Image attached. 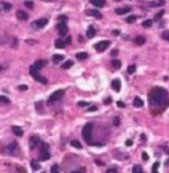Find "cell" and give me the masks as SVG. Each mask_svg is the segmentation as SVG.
Listing matches in <instances>:
<instances>
[{"label": "cell", "mask_w": 169, "mask_h": 173, "mask_svg": "<svg viewBox=\"0 0 169 173\" xmlns=\"http://www.w3.org/2000/svg\"><path fill=\"white\" fill-rule=\"evenodd\" d=\"M167 95H168V93L164 89L160 87L154 88L149 95V102L152 105L160 106L165 102Z\"/></svg>", "instance_id": "cell-1"}, {"label": "cell", "mask_w": 169, "mask_h": 173, "mask_svg": "<svg viewBox=\"0 0 169 173\" xmlns=\"http://www.w3.org/2000/svg\"><path fill=\"white\" fill-rule=\"evenodd\" d=\"M92 129H93V125L90 123H86L83 128V129H82V137L86 142H89L90 140L92 135Z\"/></svg>", "instance_id": "cell-2"}, {"label": "cell", "mask_w": 169, "mask_h": 173, "mask_svg": "<svg viewBox=\"0 0 169 173\" xmlns=\"http://www.w3.org/2000/svg\"><path fill=\"white\" fill-rule=\"evenodd\" d=\"M30 74L33 76L35 80H36L37 81H39L40 83H42V84H46L47 83L46 78H45L44 76L40 75V74L38 73V70L34 67L33 65L30 66Z\"/></svg>", "instance_id": "cell-3"}, {"label": "cell", "mask_w": 169, "mask_h": 173, "mask_svg": "<svg viewBox=\"0 0 169 173\" xmlns=\"http://www.w3.org/2000/svg\"><path fill=\"white\" fill-rule=\"evenodd\" d=\"M109 45H110V42H109V41H102L95 44V45H94V48L98 51H100L101 52V51H105L109 46Z\"/></svg>", "instance_id": "cell-4"}, {"label": "cell", "mask_w": 169, "mask_h": 173, "mask_svg": "<svg viewBox=\"0 0 169 173\" xmlns=\"http://www.w3.org/2000/svg\"><path fill=\"white\" fill-rule=\"evenodd\" d=\"M64 93H65L64 90H58L55 91V92L52 93L51 95V96H50L49 100L51 101V102L56 101V100H58L62 97V96H63Z\"/></svg>", "instance_id": "cell-5"}, {"label": "cell", "mask_w": 169, "mask_h": 173, "mask_svg": "<svg viewBox=\"0 0 169 173\" xmlns=\"http://www.w3.org/2000/svg\"><path fill=\"white\" fill-rule=\"evenodd\" d=\"M111 87L114 91L119 92L121 89V81L119 80V79H114L111 82Z\"/></svg>", "instance_id": "cell-6"}, {"label": "cell", "mask_w": 169, "mask_h": 173, "mask_svg": "<svg viewBox=\"0 0 169 173\" xmlns=\"http://www.w3.org/2000/svg\"><path fill=\"white\" fill-rule=\"evenodd\" d=\"M16 15H17V18L20 19V20H23V21H26L28 19V13H26L25 11H22V10H17V13H16Z\"/></svg>", "instance_id": "cell-7"}, {"label": "cell", "mask_w": 169, "mask_h": 173, "mask_svg": "<svg viewBox=\"0 0 169 173\" xmlns=\"http://www.w3.org/2000/svg\"><path fill=\"white\" fill-rule=\"evenodd\" d=\"M58 30L61 36H65L68 32V28H67L66 24L65 23H61L58 25Z\"/></svg>", "instance_id": "cell-8"}, {"label": "cell", "mask_w": 169, "mask_h": 173, "mask_svg": "<svg viewBox=\"0 0 169 173\" xmlns=\"http://www.w3.org/2000/svg\"><path fill=\"white\" fill-rule=\"evenodd\" d=\"M47 23H48V20L46 18H41V19H39V20H37L36 22H34V23L36 25L37 28H44L45 26L46 25Z\"/></svg>", "instance_id": "cell-9"}, {"label": "cell", "mask_w": 169, "mask_h": 173, "mask_svg": "<svg viewBox=\"0 0 169 173\" xmlns=\"http://www.w3.org/2000/svg\"><path fill=\"white\" fill-rule=\"evenodd\" d=\"M47 64V61L45 60H37L36 62L34 63V67L37 69V70H40L42 69Z\"/></svg>", "instance_id": "cell-10"}, {"label": "cell", "mask_w": 169, "mask_h": 173, "mask_svg": "<svg viewBox=\"0 0 169 173\" xmlns=\"http://www.w3.org/2000/svg\"><path fill=\"white\" fill-rule=\"evenodd\" d=\"M40 142V138L37 136H33L30 138V146H31V148L33 149L34 147H36L37 145L39 144Z\"/></svg>", "instance_id": "cell-11"}, {"label": "cell", "mask_w": 169, "mask_h": 173, "mask_svg": "<svg viewBox=\"0 0 169 173\" xmlns=\"http://www.w3.org/2000/svg\"><path fill=\"white\" fill-rule=\"evenodd\" d=\"M86 13H87V15L94 17V18H102L101 13H99V12L98 10H94V9H90V10H87V11H86Z\"/></svg>", "instance_id": "cell-12"}, {"label": "cell", "mask_w": 169, "mask_h": 173, "mask_svg": "<svg viewBox=\"0 0 169 173\" xmlns=\"http://www.w3.org/2000/svg\"><path fill=\"white\" fill-rule=\"evenodd\" d=\"M131 11V8L129 7H124V8H119L115 9V13L118 15H123V14H126L129 13Z\"/></svg>", "instance_id": "cell-13"}, {"label": "cell", "mask_w": 169, "mask_h": 173, "mask_svg": "<svg viewBox=\"0 0 169 173\" xmlns=\"http://www.w3.org/2000/svg\"><path fill=\"white\" fill-rule=\"evenodd\" d=\"M145 41H146V39H145V37H143V36H138L134 38V43L138 46L143 45V44L145 43Z\"/></svg>", "instance_id": "cell-14"}, {"label": "cell", "mask_w": 169, "mask_h": 173, "mask_svg": "<svg viewBox=\"0 0 169 173\" xmlns=\"http://www.w3.org/2000/svg\"><path fill=\"white\" fill-rule=\"evenodd\" d=\"M12 132L14 133V134L17 136V137H21V136H22V134H23V131H22V129L20 127H18V126H13V127L12 128Z\"/></svg>", "instance_id": "cell-15"}, {"label": "cell", "mask_w": 169, "mask_h": 173, "mask_svg": "<svg viewBox=\"0 0 169 173\" xmlns=\"http://www.w3.org/2000/svg\"><path fill=\"white\" fill-rule=\"evenodd\" d=\"M17 144L16 142H11L10 144L7 145V151H8L10 153L14 152L15 151L17 150Z\"/></svg>", "instance_id": "cell-16"}, {"label": "cell", "mask_w": 169, "mask_h": 173, "mask_svg": "<svg viewBox=\"0 0 169 173\" xmlns=\"http://www.w3.org/2000/svg\"><path fill=\"white\" fill-rule=\"evenodd\" d=\"M50 157H51V154L48 152V151H45V152H42L39 159L41 161H47L50 159Z\"/></svg>", "instance_id": "cell-17"}, {"label": "cell", "mask_w": 169, "mask_h": 173, "mask_svg": "<svg viewBox=\"0 0 169 173\" xmlns=\"http://www.w3.org/2000/svg\"><path fill=\"white\" fill-rule=\"evenodd\" d=\"M94 35H95V30L92 26H89V28H88V30L86 32V36L88 38H92L94 37Z\"/></svg>", "instance_id": "cell-18"}, {"label": "cell", "mask_w": 169, "mask_h": 173, "mask_svg": "<svg viewBox=\"0 0 169 173\" xmlns=\"http://www.w3.org/2000/svg\"><path fill=\"white\" fill-rule=\"evenodd\" d=\"M133 105L136 108H141L143 106V101L139 97H136L133 100Z\"/></svg>", "instance_id": "cell-19"}, {"label": "cell", "mask_w": 169, "mask_h": 173, "mask_svg": "<svg viewBox=\"0 0 169 173\" xmlns=\"http://www.w3.org/2000/svg\"><path fill=\"white\" fill-rule=\"evenodd\" d=\"M89 1L93 5L99 8H102L104 4V0H89Z\"/></svg>", "instance_id": "cell-20"}, {"label": "cell", "mask_w": 169, "mask_h": 173, "mask_svg": "<svg viewBox=\"0 0 169 173\" xmlns=\"http://www.w3.org/2000/svg\"><path fill=\"white\" fill-rule=\"evenodd\" d=\"M165 4V1L164 0H155V1L152 2L150 3V5L153 8H156V7H160V6H163Z\"/></svg>", "instance_id": "cell-21"}, {"label": "cell", "mask_w": 169, "mask_h": 173, "mask_svg": "<svg viewBox=\"0 0 169 173\" xmlns=\"http://www.w3.org/2000/svg\"><path fill=\"white\" fill-rule=\"evenodd\" d=\"M64 59V56L62 55H60V54H56V55H54L53 56H52V61H53L54 63H59L61 62V61Z\"/></svg>", "instance_id": "cell-22"}, {"label": "cell", "mask_w": 169, "mask_h": 173, "mask_svg": "<svg viewBox=\"0 0 169 173\" xmlns=\"http://www.w3.org/2000/svg\"><path fill=\"white\" fill-rule=\"evenodd\" d=\"M73 64L74 62L72 61L71 60H67L66 62L62 64V66H61V67L62 69H65V70H67V69H70L71 67L72 66H73Z\"/></svg>", "instance_id": "cell-23"}, {"label": "cell", "mask_w": 169, "mask_h": 173, "mask_svg": "<svg viewBox=\"0 0 169 173\" xmlns=\"http://www.w3.org/2000/svg\"><path fill=\"white\" fill-rule=\"evenodd\" d=\"M30 165H31V167L33 169L34 171L39 170L41 168V166L38 163V162H37L36 160H32L31 162H30Z\"/></svg>", "instance_id": "cell-24"}, {"label": "cell", "mask_w": 169, "mask_h": 173, "mask_svg": "<svg viewBox=\"0 0 169 173\" xmlns=\"http://www.w3.org/2000/svg\"><path fill=\"white\" fill-rule=\"evenodd\" d=\"M76 57L78 59V60L82 61L88 57V54H87V52H79L76 55Z\"/></svg>", "instance_id": "cell-25"}, {"label": "cell", "mask_w": 169, "mask_h": 173, "mask_svg": "<svg viewBox=\"0 0 169 173\" xmlns=\"http://www.w3.org/2000/svg\"><path fill=\"white\" fill-rule=\"evenodd\" d=\"M111 64H112V66L114 68V69H120L121 67V61L119 60H116V59H114V60H113L111 61Z\"/></svg>", "instance_id": "cell-26"}, {"label": "cell", "mask_w": 169, "mask_h": 173, "mask_svg": "<svg viewBox=\"0 0 169 173\" xmlns=\"http://www.w3.org/2000/svg\"><path fill=\"white\" fill-rule=\"evenodd\" d=\"M55 46H56V48L57 49H63L65 48V43L61 40L57 39V40H56V41H55Z\"/></svg>", "instance_id": "cell-27"}, {"label": "cell", "mask_w": 169, "mask_h": 173, "mask_svg": "<svg viewBox=\"0 0 169 173\" xmlns=\"http://www.w3.org/2000/svg\"><path fill=\"white\" fill-rule=\"evenodd\" d=\"M71 145L73 146L74 147L78 148V149H81V148H82L81 143L79 141H77V140H72L71 142Z\"/></svg>", "instance_id": "cell-28"}, {"label": "cell", "mask_w": 169, "mask_h": 173, "mask_svg": "<svg viewBox=\"0 0 169 173\" xmlns=\"http://www.w3.org/2000/svg\"><path fill=\"white\" fill-rule=\"evenodd\" d=\"M152 24H153V22H152V20H150V19H147V20L143 21V23H142V26L143 27V28H150V27L152 26Z\"/></svg>", "instance_id": "cell-29"}, {"label": "cell", "mask_w": 169, "mask_h": 173, "mask_svg": "<svg viewBox=\"0 0 169 173\" xmlns=\"http://www.w3.org/2000/svg\"><path fill=\"white\" fill-rule=\"evenodd\" d=\"M51 173H60V167L57 164H54L51 167Z\"/></svg>", "instance_id": "cell-30"}, {"label": "cell", "mask_w": 169, "mask_h": 173, "mask_svg": "<svg viewBox=\"0 0 169 173\" xmlns=\"http://www.w3.org/2000/svg\"><path fill=\"white\" fill-rule=\"evenodd\" d=\"M40 149L42 152H45V151H48L49 149V145L46 142H42L41 146H40Z\"/></svg>", "instance_id": "cell-31"}, {"label": "cell", "mask_w": 169, "mask_h": 173, "mask_svg": "<svg viewBox=\"0 0 169 173\" xmlns=\"http://www.w3.org/2000/svg\"><path fill=\"white\" fill-rule=\"evenodd\" d=\"M136 20H137V18H136V16H134V15H131L126 18V22L128 23H133Z\"/></svg>", "instance_id": "cell-32"}, {"label": "cell", "mask_w": 169, "mask_h": 173, "mask_svg": "<svg viewBox=\"0 0 169 173\" xmlns=\"http://www.w3.org/2000/svg\"><path fill=\"white\" fill-rule=\"evenodd\" d=\"M0 103H2V104H9V103H10V100H9L8 98L6 97V96L0 95Z\"/></svg>", "instance_id": "cell-33"}, {"label": "cell", "mask_w": 169, "mask_h": 173, "mask_svg": "<svg viewBox=\"0 0 169 173\" xmlns=\"http://www.w3.org/2000/svg\"><path fill=\"white\" fill-rule=\"evenodd\" d=\"M133 173H142V167L141 166L136 165L133 168Z\"/></svg>", "instance_id": "cell-34"}, {"label": "cell", "mask_w": 169, "mask_h": 173, "mask_svg": "<svg viewBox=\"0 0 169 173\" xmlns=\"http://www.w3.org/2000/svg\"><path fill=\"white\" fill-rule=\"evenodd\" d=\"M127 71H128V74H133L136 71V66L134 65L129 66L128 67V69H127Z\"/></svg>", "instance_id": "cell-35"}, {"label": "cell", "mask_w": 169, "mask_h": 173, "mask_svg": "<svg viewBox=\"0 0 169 173\" xmlns=\"http://www.w3.org/2000/svg\"><path fill=\"white\" fill-rule=\"evenodd\" d=\"M163 13H164V10H162V11L159 12V13H158L155 16H154V20H155V21H158L159 19H160L162 17H163Z\"/></svg>", "instance_id": "cell-36"}, {"label": "cell", "mask_w": 169, "mask_h": 173, "mask_svg": "<svg viewBox=\"0 0 169 173\" xmlns=\"http://www.w3.org/2000/svg\"><path fill=\"white\" fill-rule=\"evenodd\" d=\"M159 167V162H155L153 166V168H152V173H158V169Z\"/></svg>", "instance_id": "cell-37"}, {"label": "cell", "mask_w": 169, "mask_h": 173, "mask_svg": "<svg viewBox=\"0 0 169 173\" xmlns=\"http://www.w3.org/2000/svg\"><path fill=\"white\" fill-rule=\"evenodd\" d=\"M33 2L32 1H30V0H27V1L24 2V5L27 7V8H32L33 7Z\"/></svg>", "instance_id": "cell-38"}, {"label": "cell", "mask_w": 169, "mask_h": 173, "mask_svg": "<svg viewBox=\"0 0 169 173\" xmlns=\"http://www.w3.org/2000/svg\"><path fill=\"white\" fill-rule=\"evenodd\" d=\"M162 37H163L164 40L166 41H169V31H165L163 32V34H162Z\"/></svg>", "instance_id": "cell-39"}, {"label": "cell", "mask_w": 169, "mask_h": 173, "mask_svg": "<svg viewBox=\"0 0 169 173\" xmlns=\"http://www.w3.org/2000/svg\"><path fill=\"white\" fill-rule=\"evenodd\" d=\"M2 8H3L4 10L8 11V10H10V9H11L12 5L10 3H2Z\"/></svg>", "instance_id": "cell-40"}, {"label": "cell", "mask_w": 169, "mask_h": 173, "mask_svg": "<svg viewBox=\"0 0 169 173\" xmlns=\"http://www.w3.org/2000/svg\"><path fill=\"white\" fill-rule=\"evenodd\" d=\"M113 123L114 124L115 126H119V123H120V120H119V117H114V120H113Z\"/></svg>", "instance_id": "cell-41"}, {"label": "cell", "mask_w": 169, "mask_h": 173, "mask_svg": "<svg viewBox=\"0 0 169 173\" xmlns=\"http://www.w3.org/2000/svg\"><path fill=\"white\" fill-rule=\"evenodd\" d=\"M142 158H143L144 161H148V158H149L148 153H147L146 152H143V153H142Z\"/></svg>", "instance_id": "cell-42"}, {"label": "cell", "mask_w": 169, "mask_h": 173, "mask_svg": "<svg viewBox=\"0 0 169 173\" xmlns=\"http://www.w3.org/2000/svg\"><path fill=\"white\" fill-rule=\"evenodd\" d=\"M88 104H89L87 102H84V101H80V102L77 103V105L80 106V107H84V106H86Z\"/></svg>", "instance_id": "cell-43"}, {"label": "cell", "mask_w": 169, "mask_h": 173, "mask_svg": "<svg viewBox=\"0 0 169 173\" xmlns=\"http://www.w3.org/2000/svg\"><path fill=\"white\" fill-rule=\"evenodd\" d=\"M27 85H20L19 87H18V89L20 90H22V91H24V90H27Z\"/></svg>", "instance_id": "cell-44"}, {"label": "cell", "mask_w": 169, "mask_h": 173, "mask_svg": "<svg viewBox=\"0 0 169 173\" xmlns=\"http://www.w3.org/2000/svg\"><path fill=\"white\" fill-rule=\"evenodd\" d=\"M117 170L115 168H110V169H108L106 171V173H117Z\"/></svg>", "instance_id": "cell-45"}, {"label": "cell", "mask_w": 169, "mask_h": 173, "mask_svg": "<svg viewBox=\"0 0 169 173\" xmlns=\"http://www.w3.org/2000/svg\"><path fill=\"white\" fill-rule=\"evenodd\" d=\"M111 102H112V99H111L110 97L107 98L106 100H104V104H111Z\"/></svg>", "instance_id": "cell-46"}, {"label": "cell", "mask_w": 169, "mask_h": 173, "mask_svg": "<svg viewBox=\"0 0 169 173\" xmlns=\"http://www.w3.org/2000/svg\"><path fill=\"white\" fill-rule=\"evenodd\" d=\"M116 104H117V106L119 107V108H124V107H125V104H124L122 101H118Z\"/></svg>", "instance_id": "cell-47"}, {"label": "cell", "mask_w": 169, "mask_h": 173, "mask_svg": "<svg viewBox=\"0 0 169 173\" xmlns=\"http://www.w3.org/2000/svg\"><path fill=\"white\" fill-rule=\"evenodd\" d=\"M119 54V51L116 50V49H114V50L111 51V56H116Z\"/></svg>", "instance_id": "cell-48"}, {"label": "cell", "mask_w": 169, "mask_h": 173, "mask_svg": "<svg viewBox=\"0 0 169 173\" xmlns=\"http://www.w3.org/2000/svg\"><path fill=\"white\" fill-rule=\"evenodd\" d=\"M125 145H126V146H128V147H129V146H131V145H133V141H132L131 139H128V140H126V142H125Z\"/></svg>", "instance_id": "cell-49"}, {"label": "cell", "mask_w": 169, "mask_h": 173, "mask_svg": "<svg viewBox=\"0 0 169 173\" xmlns=\"http://www.w3.org/2000/svg\"><path fill=\"white\" fill-rule=\"evenodd\" d=\"M65 41H66V44H71V36H67V37L66 38V40H65Z\"/></svg>", "instance_id": "cell-50"}, {"label": "cell", "mask_w": 169, "mask_h": 173, "mask_svg": "<svg viewBox=\"0 0 169 173\" xmlns=\"http://www.w3.org/2000/svg\"><path fill=\"white\" fill-rule=\"evenodd\" d=\"M95 110H97V107H95V106H93V107L88 108V111H95Z\"/></svg>", "instance_id": "cell-51"}, {"label": "cell", "mask_w": 169, "mask_h": 173, "mask_svg": "<svg viewBox=\"0 0 169 173\" xmlns=\"http://www.w3.org/2000/svg\"><path fill=\"white\" fill-rule=\"evenodd\" d=\"M113 33H114V36H118L119 34V31L114 30V31H113Z\"/></svg>", "instance_id": "cell-52"}, {"label": "cell", "mask_w": 169, "mask_h": 173, "mask_svg": "<svg viewBox=\"0 0 169 173\" xmlns=\"http://www.w3.org/2000/svg\"><path fill=\"white\" fill-rule=\"evenodd\" d=\"M95 162L97 163V164H99V165H101V166H102V165H104V163H103V162H101L100 161H99V160H98V161L95 160Z\"/></svg>", "instance_id": "cell-53"}, {"label": "cell", "mask_w": 169, "mask_h": 173, "mask_svg": "<svg viewBox=\"0 0 169 173\" xmlns=\"http://www.w3.org/2000/svg\"><path fill=\"white\" fill-rule=\"evenodd\" d=\"M71 173H81L80 171H74V172H72Z\"/></svg>", "instance_id": "cell-54"}, {"label": "cell", "mask_w": 169, "mask_h": 173, "mask_svg": "<svg viewBox=\"0 0 169 173\" xmlns=\"http://www.w3.org/2000/svg\"><path fill=\"white\" fill-rule=\"evenodd\" d=\"M141 137H142V138H143V140H146V138H145V136H144L143 134H142V135H141Z\"/></svg>", "instance_id": "cell-55"}, {"label": "cell", "mask_w": 169, "mask_h": 173, "mask_svg": "<svg viewBox=\"0 0 169 173\" xmlns=\"http://www.w3.org/2000/svg\"><path fill=\"white\" fill-rule=\"evenodd\" d=\"M167 153H168V154H169V149L168 150V152H167Z\"/></svg>", "instance_id": "cell-56"}, {"label": "cell", "mask_w": 169, "mask_h": 173, "mask_svg": "<svg viewBox=\"0 0 169 173\" xmlns=\"http://www.w3.org/2000/svg\"><path fill=\"white\" fill-rule=\"evenodd\" d=\"M168 104H169V102H168Z\"/></svg>", "instance_id": "cell-57"}]
</instances>
